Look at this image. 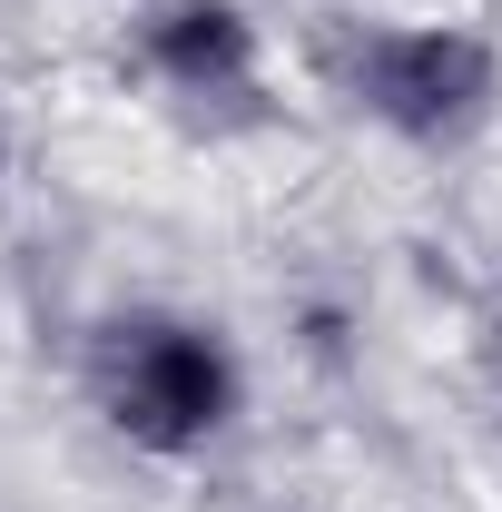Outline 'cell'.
Instances as JSON below:
<instances>
[{
	"mask_svg": "<svg viewBox=\"0 0 502 512\" xmlns=\"http://www.w3.org/2000/svg\"><path fill=\"white\" fill-rule=\"evenodd\" d=\"M89 414L138 463H197L247 424V355L197 306H119L89 335Z\"/></svg>",
	"mask_w": 502,
	"mask_h": 512,
	"instance_id": "obj_1",
	"label": "cell"
},
{
	"mask_svg": "<svg viewBox=\"0 0 502 512\" xmlns=\"http://www.w3.org/2000/svg\"><path fill=\"white\" fill-rule=\"evenodd\" d=\"M335 89L375 138L414 158H453L502 119V40L434 10H384L335 40Z\"/></svg>",
	"mask_w": 502,
	"mask_h": 512,
	"instance_id": "obj_2",
	"label": "cell"
},
{
	"mask_svg": "<svg viewBox=\"0 0 502 512\" xmlns=\"http://www.w3.org/2000/svg\"><path fill=\"white\" fill-rule=\"evenodd\" d=\"M0 178H10V119H0Z\"/></svg>",
	"mask_w": 502,
	"mask_h": 512,
	"instance_id": "obj_4",
	"label": "cell"
},
{
	"mask_svg": "<svg viewBox=\"0 0 502 512\" xmlns=\"http://www.w3.org/2000/svg\"><path fill=\"white\" fill-rule=\"evenodd\" d=\"M493 434H502V394H493Z\"/></svg>",
	"mask_w": 502,
	"mask_h": 512,
	"instance_id": "obj_5",
	"label": "cell"
},
{
	"mask_svg": "<svg viewBox=\"0 0 502 512\" xmlns=\"http://www.w3.org/2000/svg\"><path fill=\"white\" fill-rule=\"evenodd\" d=\"M128 60L148 89L188 109H247L266 89V20L247 0H148L128 30Z\"/></svg>",
	"mask_w": 502,
	"mask_h": 512,
	"instance_id": "obj_3",
	"label": "cell"
}]
</instances>
